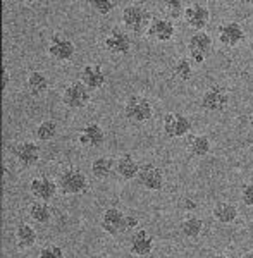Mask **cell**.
Here are the masks:
<instances>
[{
    "label": "cell",
    "instance_id": "36",
    "mask_svg": "<svg viewBox=\"0 0 253 258\" xmlns=\"http://www.w3.org/2000/svg\"><path fill=\"white\" fill-rule=\"evenodd\" d=\"M184 203H186L184 209H188V210H195V209H197V203H195L193 200H184Z\"/></svg>",
    "mask_w": 253,
    "mask_h": 258
},
{
    "label": "cell",
    "instance_id": "21",
    "mask_svg": "<svg viewBox=\"0 0 253 258\" xmlns=\"http://www.w3.org/2000/svg\"><path fill=\"white\" fill-rule=\"evenodd\" d=\"M212 217L215 222H219L221 226H229L234 224L239 217V210L234 203L231 202H219L215 203V207L212 209Z\"/></svg>",
    "mask_w": 253,
    "mask_h": 258
},
{
    "label": "cell",
    "instance_id": "34",
    "mask_svg": "<svg viewBox=\"0 0 253 258\" xmlns=\"http://www.w3.org/2000/svg\"><path fill=\"white\" fill-rule=\"evenodd\" d=\"M9 83H11V71L7 66H4V69H2V90H4V93H6Z\"/></svg>",
    "mask_w": 253,
    "mask_h": 258
},
{
    "label": "cell",
    "instance_id": "14",
    "mask_svg": "<svg viewBox=\"0 0 253 258\" xmlns=\"http://www.w3.org/2000/svg\"><path fill=\"white\" fill-rule=\"evenodd\" d=\"M103 47L112 55H126L131 52L133 40L130 33L124 30H112L103 38Z\"/></svg>",
    "mask_w": 253,
    "mask_h": 258
},
{
    "label": "cell",
    "instance_id": "29",
    "mask_svg": "<svg viewBox=\"0 0 253 258\" xmlns=\"http://www.w3.org/2000/svg\"><path fill=\"white\" fill-rule=\"evenodd\" d=\"M172 74L176 80L179 81H189L193 76V62L188 57H181L174 62L172 66Z\"/></svg>",
    "mask_w": 253,
    "mask_h": 258
},
{
    "label": "cell",
    "instance_id": "1",
    "mask_svg": "<svg viewBox=\"0 0 253 258\" xmlns=\"http://www.w3.org/2000/svg\"><path fill=\"white\" fill-rule=\"evenodd\" d=\"M121 21L128 33L142 36L147 35V30L152 23V16L150 11L145 6H142V4H128L122 9Z\"/></svg>",
    "mask_w": 253,
    "mask_h": 258
},
{
    "label": "cell",
    "instance_id": "2",
    "mask_svg": "<svg viewBox=\"0 0 253 258\" xmlns=\"http://www.w3.org/2000/svg\"><path fill=\"white\" fill-rule=\"evenodd\" d=\"M57 186L62 195L68 197H76V195L86 193L90 188L88 176L83 170L76 167H68L57 176Z\"/></svg>",
    "mask_w": 253,
    "mask_h": 258
},
{
    "label": "cell",
    "instance_id": "31",
    "mask_svg": "<svg viewBox=\"0 0 253 258\" xmlns=\"http://www.w3.org/2000/svg\"><path fill=\"white\" fill-rule=\"evenodd\" d=\"M115 6H117V4H115L114 0H91L90 2L91 9L100 16H109L110 12L115 9Z\"/></svg>",
    "mask_w": 253,
    "mask_h": 258
},
{
    "label": "cell",
    "instance_id": "35",
    "mask_svg": "<svg viewBox=\"0 0 253 258\" xmlns=\"http://www.w3.org/2000/svg\"><path fill=\"white\" fill-rule=\"evenodd\" d=\"M138 229V219L135 215H128V231H136Z\"/></svg>",
    "mask_w": 253,
    "mask_h": 258
},
{
    "label": "cell",
    "instance_id": "3",
    "mask_svg": "<svg viewBox=\"0 0 253 258\" xmlns=\"http://www.w3.org/2000/svg\"><path fill=\"white\" fill-rule=\"evenodd\" d=\"M124 117L135 124H147L153 117V105L142 95H133L124 103Z\"/></svg>",
    "mask_w": 253,
    "mask_h": 258
},
{
    "label": "cell",
    "instance_id": "20",
    "mask_svg": "<svg viewBox=\"0 0 253 258\" xmlns=\"http://www.w3.org/2000/svg\"><path fill=\"white\" fill-rule=\"evenodd\" d=\"M140 162L135 159L130 153H122L117 160H115V174L119 177L124 179V181H131V179H136L140 174Z\"/></svg>",
    "mask_w": 253,
    "mask_h": 258
},
{
    "label": "cell",
    "instance_id": "18",
    "mask_svg": "<svg viewBox=\"0 0 253 258\" xmlns=\"http://www.w3.org/2000/svg\"><path fill=\"white\" fill-rule=\"evenodd\" d=\"M78 141H80L81 147L85 148H98L103 145L105 141V131L100 124L97 122H90L85 124L80 133H78Z\"/></svg>",
    "mask_w": 253,
    "mask_h": 258
},
{
    "label": "cell",
    "instance_id": "13",
    "mask_svg": "<svg viewBox=\"0 0 253 258\" xmlns=\"http://www.w3.org/2000/svg\"><path fill=\"white\" fill-rule=\"evenodd\" d=\"M145 36L157 41V43H167V41H171L176 36V26H174L171 19L155 16V18H152V23Z\"/></svg>",
    "mask_w": 253,
    "mask_h": 258
},
{
    "label": "cell",
    "instance_id": "38",
    "mask_svg": "<svg viewBox=\"0 0 253 258\" xmlns=\"http://www.w3.org/2000/svg\"><path fill=\"white\" fill-rule=\"evenodd\" d=\"M210 258H231V256H227V255H224V253H217V255H212Z\"/></svg>",
    "mask_w": 253,
    "mask_h": 258
},
{
    "label": "cell",
    "instance_id": "23",
    "mask_svg": "<svg viewBox=\"0 0 253 258\" xmlns=\"http://www.w3.org/2000/svg\"><path fill=\"white\" fill-rule=\"evenodd\" d=\"M26 88L33 97H40V95L47 93L48 88H50L48 76L41 71H31L26 78Z\"/></svg>",
    "mask_w": 253,
    "mask_h": 258
},
{
    "label": "cell",
    "instance_id": "5",
    "mask_svg": "<svg viewBox=\"0 0 253 258\" xmlns=\"http://www.w3.org/2000/svg\"><path fill=\"white\" fill-rule=\"evenodd\" d=\"M162 129L167 138L179 140L192 133L193 124L188 115L181 114V112H167L162 119Z\"/></svg>",
    "mask_w": 253,
    "mask_h": 258
},
{
    "label": "cell",
    "instance_id": "28",
    "mask_svg": "<svg viewBox=\"0 0 253 258\" xmlns=\"http://www.w3.org/2000/svg\"><path fill=\"white\" fill-rule=\"evenodd\" d=\"M35 135H36V140L38 141L48 143V141L57 138V135H59V126H57V122L53 119L41 120L35 129Z\"/></svg>",
    "mask_w": 253,
    "mask_h": 258
},
{
    "label": "cell",
    "instance_id": "24",
    "mask_svg": "<svg viewBox=\"0 0 253 258\" xmlns=\"http://www.w3.org/2000/svg\"><path fill=\"white\" fill-rule=\"evenodd\" d=\"M188 152L197 159H203L212 152V141L205 135H193L188 140Z\"/></svg>",
    "mask_w": 253,
    "mask_h": 258
},
{
    "label": "cell",
    "instance_id": "16",
    "mask_svg": "<svg viewBox=\"0 0 253 258\" xmlns=\"http://www.w3.org/2000/svg\"><path fill=\"white\" fill-rule=\"evenodd\" d=\"M12 153L23 167H33L38 164L41 157V150L35 141H19L18 145H14Z\"/></svg>",
    "mask_w": 253,
    "mask_h": 258
},
{
    "label": "cell",
    "instance_id": "4",
    "mask_svg": "<svg viewBox=\"0 0 253 258\" xmlns=\"http://www.w3.org/2000/svg\"><path fill=\"white\" fill-rule=\"evenodd\" d=\"M188 53L189 60L197 66H202L210 57L214 48V40L207 31H195L188 40Z\"/></svg>",
    "mask_w": 253,
    "mask_h": 258
},
{
    "label": "cell",
    "instance_id": "9",
    "mask_svg": "<svg viewBox=\"0 0 253 258\" xmlns=\"http://www.w3.org/2000/svg\"><path fill=\"white\" fill-rule=\"evenodd\" d=\"M47 52L53 60L57 62H69L76 53V45L71 38H68L62 33H53L48 38Z\"/></svg>",
    "mask_w": 253,
    "mask_h": 258
},
{
    "label": "cell",
    "instance_id": "30",
    "mask_svg": "<svg viewBox=\"0 0 253 258\" xmlns=\"http://www.w3.org/2000/svg\"><path fill=\"white\" fill-rule=\"evenodd\" d=\"M184 11H186V6L181 0H171V2L165 4V14H167V19H171V21L184 18Z\"/></svg>",
    "mask_w": 253,
    "mask_h": 258
},
{
    "label": "cell",
    "instance_id": "6",
    "mask_svg": "<svg viewBox=\"0 0 253 258\" xmlns=\"http://www.w3.org/2000/svg\"><path fill=\"white\" fill-rule=\"evenodd\" d=\"M91 100V91L81 81H73L62 91V103L71 110L85 109Z\"/></svg>",
    "mask_w": 253,
    "mask_h": 258
},
{
    "label": "cell",
    "instance_id": "32",
    "mask_svg": "<svg viewBox=\"0 0 253 258\" xmlns=\"http://www.w3.org/2000/svg\"><path fill=\"white\" fill-rule=\"evenodd\" d=\"M38 258H64V249H62L59 244L48 243L40 248Z\"/></svg>",
    "mask_w": 253,
    "mask_h": 258
},
{
    "label": "cell",
    "instance_id": "25",
    "mask_svg": "<svg viewBox=\"0 0 253 258\" xmlns=\"http://www.w3.org/2000/svg\"><path fill=\"white\" fill-rule=\"evenodd\" d=\"M16 243H18L19 248L23 249H28V248H33L38 241V234H36V229L31 226V224H19L16 227Z\"/></svg>",
    "mask_w": 253,
    "mask_h": 258
},
{
    "label": "cell",
    "instance_id": "27",
    "mask_svg": "<svg viewBox=\"0 0 253 258\" xmlns=\"http://www.w3.org/2000/svg\"><path fill=\"white\" fill-rule=\"evenodd\" d=\"M30 214V219L35 224H40V226H45L52 220V209L47 202H35L28 210Z\"/></svg>",
    "mask_w": 253,
    "mask_h": 258
},
{
    "label": "cell",
    "instance_id": "19",
    "mask_svg": "<svg viewBox=\"0 0 253 258\" xmlns=\"http://www.w3.org/2000/svg\"><path fill=\"white\" fill-rule=\"evenodd\" d=\"M80 81L90 91L102 90L107 83V76L98 64H86L80 73Z\"/></svg>",
    "mask_w": 253,
    "mask_h": 258
},
{
    "label": "cell",
    "instance_id": "33",
    "mask_svg": "<svg viewBox=\"0 0 253 258\" xmlns=\"http://www.w3.org/2000/svg\"><path fill=\"white\" fill-rule=\"evenodd\" d=\"M241 202L246 207L253 209V182H248L241 188Z\"/></svg>",
    "mask_w": 253,
    "mask_h": 258
},
{
    "label": "cell",
    "instance_id": "7",
    "mask_svg": "<svg viewBox=\"0 0 253 258\" xmlns=\"http://www.w3.org/2000/svg\"><path fill=\"white\" fill-rule=\"evenodd\" d=\"M100 227L109 236H121L128 232V215L117 207H109L102 212Z\"/></svg>",
    "mask_w": 253,
    "mask_h": 258
},
{
    "label": "cell",
    "instance_id": "10",
    "mask_svg": "<svg viewBox=\"0 0 253 258\" xmlns=\"http://www.w3.org/2000/svg\"><path fill=\"white\" fill-rule=\"evenodd\" d=\"M30 193L36 198V202H52L55 195L59 193L57 179H52L50 176H45V174L33 177L30 181Z\"/></svg>",
    "mask_w": 253,
    "mask_h": 258
},
{
    "label": "cell",
    "instance_id": "12",
    "mask_svg": "<svg viewBox=\"0 0 253 258\" xmlns=\"http://www.w3.org/2000/svg\"><path fill=\"white\" fill-rule=\"evenodd\" d=\"M244 38H246V33L244 28L236 21H229V23H222L217 28V40L222 47L226 48H234L238 45H241Z\"/></svg>",
    "mask_w": 253,
    "mask_h": 258
},
{
    "label": "cell",
    "instance_id": "22",
    "mask_svg": "<svg viewBox=\"0 0 253 258\" xmlns=\"http://www.w3.org/2000/svg\"><path fill=\"white\" fill-rule=\"evenodd\" d=\"M91 174H93L95 179L98 181H105L109 179L112 174L115 172V160L112 157H107V155H102V157H97L93 162H91Z\"/></svg>",
    "mask_w": 253,
    "mask_h": 258
},
{
    "label": "cell",
    "instance_id": "17",
    "mask_svg": "<svg viewBox=\"0 0 253 258\" xmlns=\"http://www.w3.org/2000/svg\"><path fill=\"white\" fill-rule=\"evenodd\" d=\"M153 246H155V241H153V236L145 229H136V231L131 232L130 238V253L135 256H148L153 251Z\"/></svg>",
    "mask_w": 253,
    "mask_h": 258
},
{
    "label": "cell",
    "instance_id": "37",
    "mask_svg": "<svg viewBox=\"0 0 253 258\" xmlns=\"http://www.w3.org/2000/svg\"><path fill=\"white\" fill-rule=\"evenodd\" d=\"M88 258H107V256L102 255V253H93V255H90Z\"/></svg>",
    "mask_w": 253,
    "mask_h": 258
},
{
    "label": "cell",
    "instance_id": "39",
    "mask_svg": "<svg viewBox=\"0 0 253 258\" xmlns=\"http://www.w3.org/2000/svg\"><path fill=\"white\" fill-rule=\"evenodd\" d=\"M241 258H253V249H250V251H246Z\"/></svg>",
    "mask_w": 253,
    "mask_h": 258
},
{
    "label": "cell",
    "instance_id": "15",
    "mask_svg": "<svg viewBox=\"0 0 253 258\" xmlns=\"http://www.w3.org/2000/svg\"><path fill=\"white\" fill-rule=\"evenodd\" d=\"M136 179H138V184L147 191H162L165 184V176H164L162 169L153 164L142 165Z\"/></svg>",
    "mask_w": 253,
    "mask_h": 258
},
{
    "label": "cell",
    "instance_id": "26",
    "mask_svg": "<svg viewBox=\"0 0 253 258\" xmlns=\"http://www.w3.org/2000/svg\"><path fill=\"white\" fill-rule=\"evenodd\" d=\"M203 229H205V222L198 217V215H188L186 219H182L181 222V234L186 239H198L202 236Z\"/></svg>",
    "mask_w": 253,
    "mask_h": 258
},
{
    "label": "cell",
    "instance_id": "8",
    "mask_svg": "<svg viewBox=\"0 0 253 258\" xmlns=\"http://www.w3.org/2000/svg\"><path fill=\"white\" fill-rule=\"evenodd\" d=\"M200 105L209 114L224 112L227 109V105H229V91L222 88V86H210V88L203 91L200 98Z\"/></svg>",
    "mask_w": 253,
    "mask_h": 258
},
{
    "label": "cell",
    "instance_id": "11",
    "mask_svg": "<svg viewBox=\"0 0 253 258\" xmlns=\"http://www.w3.org/2000/svg\"><path fill=\"white\" fill-rule=\"evenodd\" d=\"M184 23L195 31H205V28L210 24V9L203 2H192L186 6L184 11Z\"/></svg>",
    "mask_w": 253,
    "mask_h": 258
}]
</instances>
